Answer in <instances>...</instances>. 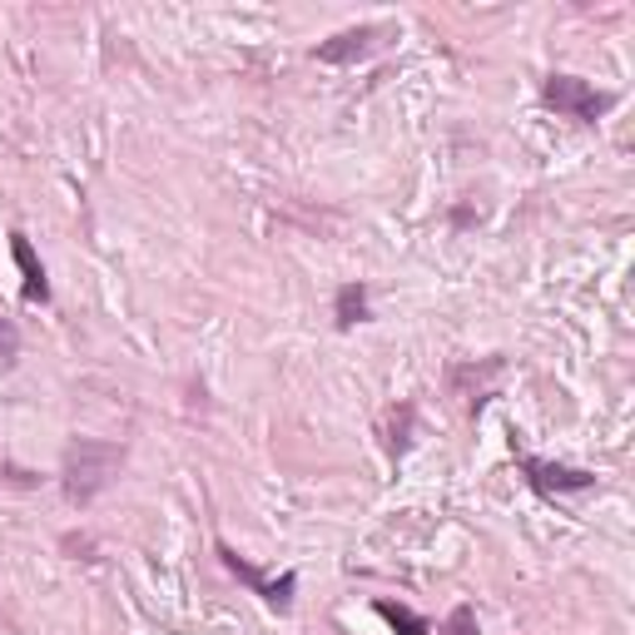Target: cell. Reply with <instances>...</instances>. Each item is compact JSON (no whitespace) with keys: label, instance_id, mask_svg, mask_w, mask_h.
I'll return each instance as SVG.
<instances>
[{"label":"cell","instance_id":"6da1fadb","mask_svg":"<svg viewBox=\"0 0 635 635\" xmlns=\"http://www.w3.org/2000/svg\"><path fill=\"white\" fill-rule=\"evenodd\" d=\"M119 467H125V447H115V442H95V437H75L66 447V467H60V477H66V496L75 506H90L119 477Z\"/></svg>","mask_w":635,"mask_h":635},{"label":"cell","instance_id":"7a4b0ae2","mask_svg":"<svg viewBox=\"0 0 635 635\" xmlns=\"http://www.w3.org/2000/svg\"><path fill=\"white\" fill-rule=\"evenodd\" d=\"M546 105H556L561 115H571V119L596 125V119L615 105V95H605V90L586 85V80H576V75H551L546 80Z\"/></svg>","mask_w":635,"mask_h":635},{"label":"cell","instance_id":"3957f363","mask_svg":"<svg viewBox=\"0 0 635 635\" xmlns=\"http://www.w3.org/2000/svg\"><path fill=\"white\" fill-rule=\"evenodd\" d=\"M388 35H392V25H357V31H343V35L318 45V60H324V66H357V60H367L373 50H383Z\"/></svg>","mask_w":635,"mask_h":635},{"label":"cell","instance_id":"277c9868","mask_svg":"<svg viewBox=\"0 0 635 635\" xmlns=\"http://www.w3.org/2000/svg\"><path fill=\"white\" fill-rule=\"evenodd\" d=\"M219 556H224V566L234 571V576H244L248 586H254V591L263 596V601L269 605H279V611H289V601H293V576H283V581H269V576H263V571H254L248 566L244 556H238L234 546H228V541H219Z\"/></svg>","mask_w":635,"mask_h":635},{"label":"cell","instance_id":"5b68a950","mask_svg":"<svg viewBox=\"0 0 635 635\" xmlns=\"http://www.w3.org/2000/svg\"><path fill=\"white\" fill-rule=\"evenodd\" d=\"M521 467L531 472L537 492H586V486H596V477L576 472V467H551V462H537V457H527Z\"/></svg>","mask_w":635,"mask_h":635},{"label":"cell","instance_id":"8992f818","mask_svg":"<svg viewBox=\"0 0 635 635\" xmlns=\"http://www.w3.org/2000/svg\"><path fill=\"white\" fill-rule=\"evenodd\" d=\"M11 254H15V269H21V293H25V303H45L50 298V283H45V269H40V259H35V248H31V238L25 234H11Z\"/></svg>","mask_w":635,"mask_h":635},{"label":"cell","instance_id":"52a82bcc","mask_svg":"<svg viewBox=\"0 0 635 635\" xmlns=\"http://www.w3.org/2000/svg\"><path fill=\"white\" fill-rule=\"evenodd\" d=\"M333 313H338V328H353L367 318V289L363 283H343L333 298Z\"/></svg>","mask_w":635,"mask_h":635},{"label":"cell","instance_id":"ba28073f","mask_svg":"<svg viewBox=\"0 0 635 635\" xmlns=\"http://www.w3.org/2000/svg\"><path fill=\"white\" fill-rule=\"evenodd\" d=\"M373 611L383 615V621H388L398 635H432V631H427V621H422L418 611H408V605H398V601H377Z\"/></svg>","mask_w":635,"mask_h":635},{"label":"cell","instance_id":"9c48e42d","mask_svg":"<svg viewBox=\"0 0 635 635\" xmlns=\"http://www.w3.org/2000/svg\"><path fill=\"white\" fill-rule=\"evenodd\" d=\"M15 357H21V328L11 318H0V373L15 367Z\"/></svg>","mask_w":635,"mask_h":635},{"label":"cell","instance_id":"30bf717a","mask_svg":"<svg viewBox=\"0 0 635 635\" xmlns=\"http://www.w3.org/2000/svg\"><path fill=\"white\" fill-rule=\"evenodd\" d=\"M447 631H452V635H477V615H472V605H457L452 621H447Z\"/></svg>","mask_w":635,"mask_h":635}]
</instances>
